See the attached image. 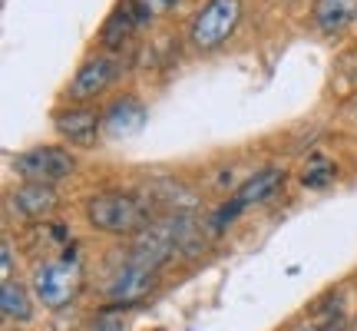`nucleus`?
I'll return each instance as SVG.
<instances>
[{"instance_id":"f257e3e1","label":"nucleus","mask_w":357,"mask_h":331,"mask_svg":"<svg viewBox=\"0 0 357 331\" xmlns=\"http://www.w3.org/2000/svg\"><path fill=\"white\" fill-rule=\"evenodd\" d=\"M30 285H33L37 302L43 308H50V311L73 305L77 295L83 292V258H79L77 242L70 245L63 255H56V258H43L33 268Z\"/></svg>"},{"instance_id":"f03ea898","label":"nucleus","mask_w":357,"mask_h":331,"mask_svg":"<svg viewBox=\"0 0 357 331\" xmlns=\"http://www.w3.org/2000/svg\"><path fill=\"white\" fill-rule=\"evenodd\" d=\"M86 222L96 232L106 235H136L142 232L153 219H149V205L146 199L132 196V192H96L86 199Z\"/></svg>"},{"instance_id":"7ed1b4c3","label":"nucleus","mask_w":357,"mask_h":331,"mask_svg":"<svg viewBox=\"0 0 357 331\" xmlns=\"http://www.w3.org/2000/svg\"><path fill=\"white\" fill-rule=\"evenodd\" d=\"M77 156L63 146H33L13 156V172L24 182H40V186H56L73 176Z\"/></svg>"},{"instance_id":"20e7f679","label":"nucleus","mask_w":357,"mask_h":331,"mask_svg":"<svg viewBox=\"0 0 357 331\" xmlns=\"http://www.w3.org/2000/svg\"><path fill=\"white\" fill-rule=\"evenodd\" d=\"M242 20V0H208L202 10L192 17V47L195 50H215L235 34Z\"/></svg>"},{"instance_id":"39448f33","label":"nucleus","mask_w":357,"mask_h":331,"mask_svg":"<svg viewBox=\"0 0 357 331\" xmlns=\"http://www.w3.org/2000/svg\"><path fill=\"white\" fill-rule=\"evenodd\" d=\"M155 279H159V272L149 268L146 262H139V258L126 249L119 268H116L113 275H109V281H106V298H109L113 305L132 308L136 302H142V298L155 288Z\"/></svg>"},{"instance_id":"423d86ee","label":"nucleus","mask_w":357,"mask_h":331,"mask_svg":"<svg viewBox=\"0 0 357 331\" xmlns=\"http://www.w3.org/2000/svg\"><path fill=\"white\" fill-rule=\"evenodd\" d=\"M7 209H10L17 219H24V222H47V219L60 209V192H56V186L20 182V186L10 192Z\"/></svg>"},{"instance_id":"0eeeda50","label":"nucleus","mask_w":357,"mask_h":331,"mask_svg":"<svg viewBox=\"0 0 357 331\" xmlns=\"http://www.w3.org/2000/svg\"><path fill=\"white\" fill-rule=\"evenodd\" d=\"M116 80H119V60L116 57H89L77 70L66 96L70 100H93V96H102Z\"/></svg>"},{"instance_id":"6e6552de","label":"nucleus","mask_w":357,"mask_h":331,"mask_svg":"<svg viewBox=\"0 0 357 331\" xmlns=\"http://www.w3.org/2000/svg\"><path fill=\"white\" fill-rule=\"evenodd\" d=\"M53 126L70 146H93L102 133V116L89 106H70L53 113Z\"/></svg>"},{"instance_id":"1a4fd4ad","label":"nucleus","mask_w":357,"mask_h":331,"mask_svg":"<svg viewBox=\"0 0 357 331\" xmlns=\"http://www.w3.org/2000/svg\"><path fill=\"white\" fill-rule=\"evenodd\" d=\"M146 106H142L139 96H119L106 106V113H102V133L106 136H113V140H129V136H136L142 126H146Z\"/></svg>"},{"instance_id":"9d476101","label":"nucleus","mask_w":357,"mask_h":331,"mask_svg":"<svg viewBox=\"0 0 357 331\" xmlns=\"http://www.w3.org/2000/svg\"><path fill=\"white\" fill-rule=\"evenodd\" d=\"M142 27V17H139V0H119L113 7V13L106 17V24H102V47L106 50H119L129 37H132V30Z\"/></svg>"},{"instance_id":"9b49d317","label":"nucleus","mask_w":357,"mask_h":331,"mask_svg":"<svg viewBox=\"0 0 357 331\" xmlns=\"http://www.w3.org/2000/svg\"><path fill=\"white\" fill-rule=\"evenodd\" d=\"M281 186H284V169H278V166H265V169L252 172V176L238 186L235 199H238L245 209H248V205H261V203H268Z\"/></svg>"},{"instance_id":"f8f14e48","label":"nucleus","mask_w":357,"mask_h":331,"mask_svg":"<svg viewBox=\"0 0 357 331\" xmlns=\"http://www.w3.org/2000/svg\"><path fill=\"white\" fill-rule=\"evenodd\" d=\"M311 20L321 34H341L357 20V0H314Z\"/></svg>"},{"instance_id":"ddd939ff","label":"nucleus","mask_w":357,"mask_h":331,"mask_svg":"<svg viewBox=\"0 0 357 331\" xmlns=\"http://www.w3.org/2000/svg\"><path fill=\"white\" fill-rule=\"evenodd\" d=\"M0 315L3 321H17V325L33 318V302H30L26 285H20L17 279L0 281Z\"/></svg>"},{"instance_id":"4468645a","label":"nucleus","mask_w":357,"mask_h":331,"mask_svg":"<svg viewBox=\"0 0 357 331\" xmlns=\"http://www.w3.org/2000/svg\"><path fill=\"white\" fill-rule=\"evenodd\" d=\"M334 179H337V166L328 159L324 153H311L307 156V163L305 169H301V186L311 192H318V189H328Z\"/></svg>"},{"instance_id":"2eb2a0df","label":"nucleus","mask_w":357,"mask_h":331,"mask_svg":"<svg viewBox=\"0 0 357 331\" xmlns=\"http://www.w3.org/2000/svg\"><path fill=\"white\" fill-rule=\"evenodd\" d=\"M314 325L324 331H341L344 328V302H341V295H328V298H321L318 308H314Z\"/></svg>"},{"instance_id":"dca6fc26","label":"nucleus","mask_w":357,"mask_h":331,"mask_svg":"<svg viewBox=\"0 0 357 331\" xmlns=\"http://www.w3.org/2000/svg\"><path fill=\"white\" fill-rule=\"evenodd\" d=\"M89 331H126V305H106L93 318Z\"/></svg>"},{"instance_id":"f3484780","label":"nucleus","mask_w":357,"mask_h":331,"mask_svg":"<svg viewBox=\"0 0 357 331\" xmlns=\"http://www.w3.org/2000/svg\"><path fill=\"white\" fill-rule=\"evenodd\" d=\"M178 0H139V17H142V27L159 20V17H166L172 7H176Z\"/></svg>"},{"instance_id":"a211bd4d","label":"nucleus","mask_w":357,"mask_h":331,"mask_svg":"<svg viewBox=\"0 0 357 331\" xmlns=\"http://www.w3.org/2000/svg\"><path fill=\"white\" fill-rule=\"evenodd\" d=\"M0 255H3V281H10L13 279V245L7 235H3V242H0Z\"/></svg>"},{"instance_id":"6ab92c4d","label":"nucleus","mask_w":357,"mask_h":331,"mask_svg":"<svg viewBox=\"0 0 357 331\" xmlns=\"http://www.w3.org/2000/svg\"><path fill=\"white\" fill-rule=\"evenodd\" d=\"M288 331H324V328H318L314 321H298V325H291Z\"/></svg>"}]
</instances>
